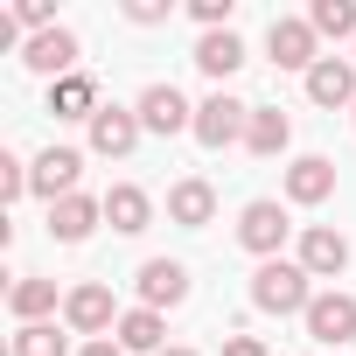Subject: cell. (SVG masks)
<instances>
[{"mask_svg": "<svg viewBox=\"0 0 356 356\" xmlns=\"http://www.w3.org/2000/svg\"><path fill=\"white\" fill-rule=\"evenodd\" d=\"M314 286H307V266L300 259H266L252 273V307L259 314H307Z\"/></svg>", "mask_w": 356, "mask_h": 356, "instance_id": "1", "label": "cell"}, {"mask_svg": "<svg viewBox=\"0 0 356 356\" xmlns=\"http://www.w3.org/2000/svg\"><path fill=\"white\" fill-rule=\"evenodd\" d=\"M286 231H293V224H286V210H280V203H266V196L238 210V245H245V252H252L259 266H266V259H280Z\"/></svg>", "mask_w": 356, "mask_h": 356, "instance_id": "2", "label": "cell"}, {"mask_svg": "<svg viewBox=\"0 0 356 356\" xmlns=\"http://www.w3.org/2000/svg\"><path fill=\"white\" fill-rule=\"evenodd\" d=\"M245 126H252V105H238L231 91H210V98L196 105V140H203V147H238Z\"/></svg>", "mask_w": 356, "mask_h": 356, "instance_id": "3", "label": "cell"}, {"mask_svg": "<svg viewBox=\"0 0 356 356\" xmlns=\"http://www.w3.org/2000/svg\"><path fill=\"white\" fill-rule=\"evenodd\" d=\"M63 321L77 328V335H112L119 328V307H112V286H98V280H84V286H70L63 293Z\"/></svg>", "mask_w": 356, "mask_h": 356, "instance_id": "4", "label": "cell"}, {"mask_svg": "<svg viewBox=\"0 0 356 356\" xmlns=\"http://www.w3.org/2000/svg\"><path fill=\"white\" fill-rule=\"evenodd\" d=\"M77 175H84V154L77 147H42L29 161V189L49 196V203H63V196H77Z\"/></svg>", "mask_w": 356, "mask_h": 356, "instance_id": "5", "label": "cell"}, {"mask_svg": "<svg viewBox=\"0 0 356 356\" xmlns=\"http://www.w3.org/2000/svg\"><path fill=\"white\" fill-rule=\"evenodd\" d=\"M133 112H140V126H147V133H161V140H168V133H196V105L175 91V84H147Z\"/></svg>", "mask_w": 356, "mask_h": 356, "instance_id": "6", "label": "cell"}, {"mask_svg": "<svg viewBox=\"0 0 356 356\" xmlns=\"http://www.w3.org/2000/svg\"><path fill=\"white\" fill-rule=\"evenodd\" d=\"M133 286H140V307H154V314L161 307H182L189 300V266L182 259H147Z\"/></svg>", "mask_w": 356, "mask_h": 356, "instance_id": "7", "label": "cell"}, {"mask_svg": "<svg viewBox=\"0 0 356 356\" xmlns=\"http://www.w3.org/2000/svg\"><path fill=\"white\" fill-rule=\"evenodd\" d=\"M314 42H321V35H314L307 22H286V15L266 29V49H273V63H280V70H300V77L321 63V49H314Z\"/></svg>", "mask_w": 356, "mask_h": 356, "instance_id": "8", "label": "cell"}, {"mask_svg": "<svg viewBox=\"0 0 356 356\" xmlns=\"http://www.w3.org/2000/svg\"><path fill=\"white\" fill-rule=\"evenodd\" d=\"M140 112H126V105H98V119H91V154H105V161H126L133 147H140Z\"/></svg>", "mask_w": 356, "mask_h": 356, "instance_id": "9", "label": "cell"}, {"mask_svg": "<svg viewBox=\"0 0 356 356\" xmlns=\"http://www.w3.org/2000/svg\"><path fill=\"white\" fill-rule=\"evenodd\" d=\"M22 63H29L35 77H70V70H77V35H70V29H42V35L22 42Z\"/></svg>", "mask_w": 356, "mask_h": 356, "instance_id": "10", "label": "cell"}, {"mask_svg": "<svg viewBox=\"0 0 356 356\" xmlns=\"http://www.w3.org/2000/svg\"><path fill=\"white\" fill-rule=\"evenodd\" d=\"M300 266H307V280H335L349 266V238L335 224H307L300 231Z\"/></svg>", "mask_w": 356, "mask_h": 356, "instance_id": "11", "label": "cell"}, {"mask_svg": "<svg viewBox=\"0 0 356 356\" xmlns=\"http://www.w3.org/2000/svg\"><path fill=\"white\" fill-rule=\"evenodd\" d=\"M300 321H307L314 342H356V300L349 293H314Z\"/></svg>", "mask_w": 356, "mask_h": 356, "instance_id": "12", "label": "cell"}, {"mask_svg": "<svg viewBox=\"0 0 356 356\" xmlns=\"http://www.w3.org/2000/svg\"><path fill=\"white\" fill-rule=\"evenodd\" d=\"M328 196H335V161H328V154H300V161L286 168V203H307V210H314V203H328Z\"/></svg>", "mask_w": 356, "mask_h": 356, "instance_id": "13", "label": "cell"}, {"mask_svg": "<svg viewBox=\"0 0 356 356\" xmlns=\"http://www.w3.org/2000/svg\"><path fill=\"white\" fill-rule=\"evenodd\" d=\"M98 217H105V196H63V203H49V238L84 245L98 231Z\"/></svg>", "mask_w": 356, "mask_h": 356, "instance_id": "14", "label": "cell"}, {"mask_svg": "<svg viewBox=\"0 0 356 356\" xmlns=\"http://www.w3.org/2000/svg\"><path fill=\"white\" fill-rule=\"evenodd\" d=\"M307 98L328 105V112H335V105H356V63H349V56H321V63L307 70Z\"/></svg>", "mask_w": 356, "mask_h": 356, "instance_id": "15", "label": "cell"}, {"mask_svg": "<svg viewBox=\"0 0 356 356\" xmlns=\"http://www.w3.org/2000/svg\"><path fill=\"white\" fill-rule=\"evenodd\" d=\"M112 342H119L126 356H161V349H168V321H161L154 307H126L119 328H112Z\"/></svg>", "mask_w": 356, "mask_h": 356, "instance_id": "16", "label": "cell"}, {"mask_svg": "<svg viewBox=\"0 0 356 356\" xmlns=\"http://www.w3.org/2000/svg\"><path fill=\"white\" fill-rule=\"evenodd\" d=\"M168 217L182 224V231H203V224L217 217V189L203 182V175H189V182H175V189H168Z\"/></svg>", "mask_w": 356, "mask_h": 356, "instance_id": "17", "label": "cell"}, {"mask_svg": "<svg viewBox=\"0 0 356 356\" xmlns=\"http://www.w3.org/2000/svg\"><path fill=\"white\" fill-rule=\"evenodd\" d=\"M105 224H112L119 238H140V231L154 224V203H147V189H133V182L105 189Z\"/></svg>", "mask_w": 356, "mask_h": 356, "instance_id": "18", "label": "cell"}, {"mask_svg": "<svg viewBox=\"0 0 356 356\" xmlns=\"http://www.w3.org/2000/svg\"><path fill=\"white\" fill-rule=\"evenodd\" d=\"M49 112L56 119H98V84L84 77V70H70V77H56V91H49Z\"/></svg>", "mask_w": 356, "mask_h": 356, "instance_id": "19", "label": "cell"}, {"mask_svg": "<svg viewBox=\"0 0 356 356\" xmlns=\"http://www.w3.org/2000/svg\"><path fill=\"white\" fill-rule=\"evenodd\" d=\"M286 140H293V119H286V112H273V105H252L245 147H252L259 161H273V154H286Z\"/></svg>", "mask_w": 356, "mask_h": 356, "instance_id": "20", "label": "cell"}, {"mask_svg": "<svg viewBox=\"0 0 356 356\" xmlns=\"http://www.w3.org/2000/svg\"><path fill=\"white\" fill-rule=\"evenodd\" d=\"M8 307H15V321H22V328H29V321H49V314H56V280L22 273V280L8 286Z\"/></svg>", "mask_w": 356, "mask_h": 356, "instance_id": "21", "label": "cell"}, {"mask_svg": "<svg viewBox=\"0 0 356 356\" xmlns=\"http://www.w3.org/2000/svg\"><path fill=\"white\" fill-rule=\"evenodd\" d=\"M238 63H245V42H238L231 29H217V35L196 42V70H203V77H231Z\"/></svg>", "mask_w": 356, "mask_h": 356, "instance_id": "22", "label": "cell"}, {"mask_svg": "<svg viewBox=\"0 0 356 356\" xmlns=\"http://www.w3.org/2000/svg\"><path fill=\"white\" fill-rule=\"evenodd\" d=\"M307 29H314V35H335V42H342V35L356 42V8H349V0H314V8H307Z\"/></svg>", "mask_w": 356, "mask_h": 356, "instance_id": "23", "label": "cell"}, {"mask_svg": "<svg viewBox=\"0 0 356 356\" xmlns=\"http://www.w3.org/2000/svg\"><path fill=\"white\" fill-rule=\"evenodd\" d=\"M70 349V335L56 328V321H29L22 335H15V356H63Z\"/></svg>", "mask_w": 356, "mask_h": 356, "instance_id": "24", "label": "cell"}, {"mask_svg": "<svg viewBox=\"0 0 356 356\" xmlns=\"http://www.w3.org/2000/svg\"><path fill=\"white\" fill-rule=\"evenodd\" d=\"M15 22L29 35H42V29H56V8H49V0H15Z\"/></svg>", "mask_w": 356, "mask_h": 356, "instance_id": "25", "label": "cell"}, {"mask_svg": "<svg viewBox=\"0 0 356 356\" xmlns=\"http://www.w3.org/2000/svg\"><path fill=\"white\" fill-rule=\"evenodd\" d=\"M15 196H29V168L15 154H0V203H15Z\"/></svg>", "mask_w": 356, "mask_h": 356, "instance_id": "26", "label": "cell"}, {"mask_svg": "<svg viewBox=\"0 0 356 356\" xmlns=\"http://www.w3.org/2000/svg\"><path fill=\"white\" fill-rule=\"evenodd\" d=\"M126 22H140V29L168 22V0H126Z\"/></svg>", "mask_w": 356, "mask_h": 356, "instance_id": "27", "label": "cell"}, {"mask_svg": "<svg viewBox=\"0 0 356 356\" xmlns=\"http://www.w3.org/2000/svg\"><path fill=\"white\" fill-rule=\"evenodd\" d=\"M224 356H266L259 335H224Z\"/></svg>", "mask_w": 356, "mask_h": 356, "instance_id": "28", "label": "cell"}, {"mask_svg": "<svg viewBox=\"0 0 356 356\" xmlns=\"http://www.w3.org/2000/svg\"><path fill=\"white\" fill-rule=\"evenodd\" d=\"M77 356H126V349H119V342H112V335H98V342H84V349H77Z\"/></svg>", "mask_w": 356, "mask_h": 356, "instance_id": "29", "label": "cell"}, {"mask_svg": "<svg viewBox=\"0 0 356 356\" xmlns=\"http://www.w3.org/2000/svg\"><path fill=\"white\" fill-rule=\"evenodd\" d=\"M161 356H196V349H161Z\"/></svg>", "mask_w": 356, "mask_h": 356, "instance_id": "30", "label": "cell"}, {"mask_svg": "<svg viewBox=\"0 0 356 356\" xmlns=\"http://www.w3.org/2000/svg\"><path fill=\"white\" fill-rule=\"evenodd\" d=\"M349 63H356V56H349Z\"/></svg>", "mask_w": 356, "mask_h": 356, "instance_id": "31", "label": "cell"}, {"mask_svg": "<svg viewBox=\"0 0 356 356\" xmlns=\"http://www.w3.org/2000/svg\"><path fill=\"white\" fill-rule=\"evenodd\" d=\"M349 112H356V105H349Z\"/></svg>", "mask_w": 356, "mask_h": 356, "instance_id": "32", "label": "cell"}]
</instances>
